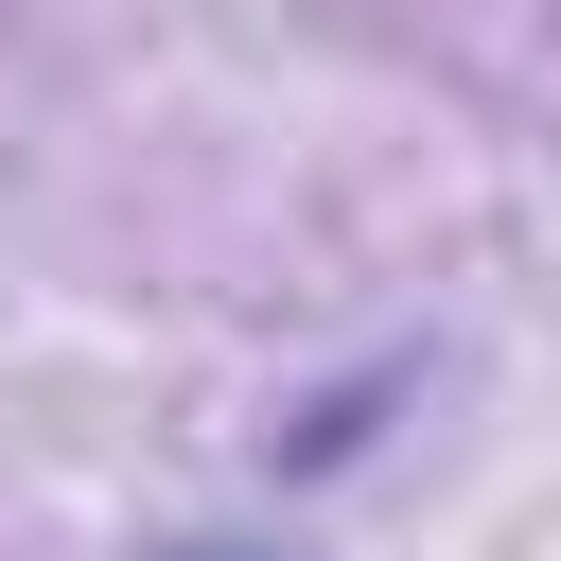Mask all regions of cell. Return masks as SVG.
<instances>
[{"label": "cell", "mask_w": 561, "mask_h": 561, "mask_svg": "<svg viewBox=\"0 0 561 561\" xmlns=\"http://www.w3.org/2000/svg\"><path fill=\"white\" fill-rule=\"evenodd\" d=\"M175 561H298V543H175Z\"/></svg>", "instance_id": "6da1fadb"}]
</instances>
